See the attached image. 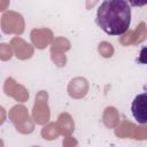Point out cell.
I'll return each mask as SVG.
<instances>
[{
    "mask_svg": "<svg viewBox=\"0 0 147 147\" xmlns=\"http://www.w3.org/2000/svg\"><path fill=\"white\" fill-rule=\"evenodd\" d=\"M71 48V42L64 37H56L51 44V52L67 53Z\"/></svg>",
    "mask_w": 147,
    "mask_h": 147,
    "instance_id": "5bb4252c",
    "label": "cell"
},
{
    "mask_svg": "<svg viewBox=\"0 0 147 147\" xmlns=\"http://www.w3.org/2000/svg\"><path fill=\"white\" fill-rule=\"evenodd\" d=\"M6 119H7V111L2 106H0V125H2L6 122Z\"/></svg>",
    "mask_w": 147,
    "mask_h": 147,
    "instance_id": "603a6c76",
    "label": "cell"
},
{
    "mask_svg": "<svg viewBox=\"0 0 147 147\" xmlns=\"http://www.w3.org/2000/svg\"><path fill=\"white\" fill-rule=\"evenodd\" d=\"M102 122H103L106 127L115 129L116 125L119 123V113H118V110L113 106L107 107L102 113Z\"/></svg>",
    "mask_w": 147,
    "mask_h": 147,
    "instance_id": "7c38bea8",
    "label": "cell"
},
{
    "mask_svg": "<svg viewBox=\"0 0 147 147\" xmlns=\"http://www.w3.org/2000/svg\"><path fill=\"white\" fill-rule=\"evenodd\" d=\"M10 0H0V13H5L9 7Z\"/></svg>",
    "mask_w": 147,
    "mask_h": 147,
    "instance_id": "7402d4cb",
    "label": "cell"
},
{
    "mask_svg": "<svg viewBox=\"0 0 147 147\" xmlns=\"http://www.w3.org/2000/svg\"><path fill=\"white\" fill-rule=\"evenodd\" d=\"M40 133H41V137L45 140H49V141L51 140H55L61 134L60 129H59V125H57L56 122H48V123H46L42 126Z\"/></svg>",
    "mask_w": 147,
    "mask_h": 147,
    "instance_id": "4fadbf2b",
    "label": "cell"
},
{
    "mask_svg": "<svg viewBox=\"0 0 147 147\" xmlns=\"http://www.w3.org/2000/svg\"><path fill=\"white\" fill-rule=\"evenodd\" d=\"M32 119L38 125H45L51 119V109L48 106V93L44 90L36 94L32 107Z\"/></svg>",
    "mask_w": 147,
    "mask_h": 147,
    "instance_id": "277c9868",
    "label": "cell"
},
{
    "mask_svg": "<svg viewBox=\"0 0 147 147\" xmlns=\"http://www.w3.org/2000/svg\"><path fill=\"white\" fill-rule=\"evenodd\" d=\"M85 1H86V9H91L98 3L99 0H85Z\"/></svg>",
    "mask_w": 147,
    "mask_h": 147,
    "instance_id": "cb8c5ba5",
    "label": "cell"
},
{
    "mask_svg": "<svg viewBox=\"0 0 147 147\" xmlns=\"http://www.w3.org/2000/svg\"><path fill=\"white\" fill-rule=\"evenodd\" d=\"M98 52L99 54L105 57V59H109L114 55L115 53V49H114V46L108 42V41H101L99 45H98Z\"/></svg>",
    "mask_w": 147,
    "mask_h": 147,
    "instance_id": "2e32d148",
    "label": "cell"
},
{
    "mask_svg": "<svg viewBox=\"0 0 147 147\" xmlns=\"http://www.w3.org/2000/svg\"><path fill=\"white\" fill-rule=\"evenodd\" d=\"M30 39L34 47H37L38 49H44L52 44L54 33L48 28H36L31 30Z\"/></svg>",
    "mask_w": 147,
    "mask_h": 147,
    "instance_id": "52a82bcc",
    "label": "cell"
},
{
    "mask_svg": "<svg viewBox=\"0 0 147 147\" xmlns=\"http://www.w3.org/2000/svg\"><path fill=\"white\" fill-rule=\"evenodd\" d=\"M129 2L133 7H144L147 3V0H129Z\"/></svg>",
    "mask_w": 147,
    "mask_h": 147,
    "instance_id": "44dd1931",
    "label": "cell"
},
{
    "mask_svg": "<svg viewBox=\"0 0 147 147\" xmlns=\"http://www.w3.org/2000/svg\"><path fill=\"white\" fill-rule=\"evenodd\" d=\"M51 59L53 61V63L59 67V68H63L67 64V56L65 53H56V52H51Z\"/></svg>",
    "mask_w": 147,
    "mask_h": 147,
    "instance_id": "e0dca14e",
    "label": "cell"
},
{
    "mask_svg": "<svg viewBox=\"0 0 147 147\" xmlns=\"http://www.w3.org/2000/svg\"><path fill=\"white\" fill-rule=\"evenodd\" d=\"M131 111L138 123H147V93H140L134 98L131 105Z\"/></svg>",
    "mask_w": 147,
    "mask_h": 147,
    "instance_id": "9c48e42d",
    "label": "cell"
},
{
    "mask_svg": "<svg viewBox=\"0 0 147 147\" xmlns=\"http://www.w3.org/2000/svg\"><path fill=\"white\" fill-rule=\"evenodd\" d=\"M96 23L109 36H121L131 24V8L125 0H105L96 13Z\"/></svg>",
    "mask_w": 147,
    "mask_h": 147,
    "instance_id": "6da1fadb",
    "label": "cell"
},
{
    "mask_svg": "<svg viewBox=\"0 0 147 147\" xmlns=\"http://www.w3.org/2000/svg\"><path fill=\"white\" fill-rule=\"evenodd\" d=\"M3 145H5V144H3V141H2V140H1V139H0V147H2V146H3Z\"/></svg>",
    "mask_w": 147,
    "mask_h": 147,
    "instance_id": "d4e9b609",
    "label": "cell"
},
{
    "mask_svg": "<svg viewBox=\"0 0 147 147\" xmlns=\"http://www.w3.org/2000/svg\"><path fill=\"white\" fill-rule=\"evenodd\" d=\"M146 138H147V127H146V125L142 124L141 126H137L134 139L136 140H145Z\"/></svg>",
    "mask_w": 147,
    "mask_h": 147,
    "instance_id": "d6986e66",
    "label": "cell"
},
{
    "mask_svg": "<svg viewBox=\"0 0 147 147\" xmlns=\"http://www.w3.org/2000/svg\"><path fill=\"white\" fill-rule=\"evenodd\" d=\"M9 121L14 124L16 131L21 134H30L34 130V121L29 114V110L23 105H15L9 109Z\"/></svg>",
    "mask_w": 147,
    "mask_h": 147,
    "instance_id": "7a4b0ae2",
    "label": "cell"
},
{
    "mask_svg": "<svg viewBox=\"0 0 147 147\" xmlns=\"http://www.w3.org/2000/svg\"><path fill=\"white\" fill-rule=\"evenodd\" d=\"M133 34H134V44L133 45H139L142 41H145V39L147 37V31H146L145 22H140L139 23V25L133 30Z\"/></svg>",
    "mask_w": 147,
    "mask_h": 147,
    "instance_id": "9a60e30c",
    "label": "cell"
},
{
    "mask_svg": "<svg viewBox=\"0 0 147 147\" xmlns=\"http://www.w3.org/2000/svg\"><path fill=\"white\" fill-rule=\"evenodd\" d=\"M60 132L62 136H71V133L75 131V122L72 116L69 113H61L57 116V121H56Z\"/></svg>",
    "mask_w": 147,
    "mask_h": 147,
    "instance_id": "30bf717a",
    "label": "cell"
},
{
    "mask_svg": "<svg viewBox=\"0 0 147 147\" xmlns=\"http://www.w3.org/2000/svg\"><path fill=\"white\" fill-rule=\"evenodd\" d=\"M3 92L7 96L13 98L17 102H25L29 100V91L26 87L17 83L13 77L6 78L3 83Z\"/></svg>",
    "mask_w": 147,
    "mask_h": 147,
    "instance_id": "5b68a950",
    "label": "cell"
},
{
    "mask_svg": "<svg viewBox=\"0 0 147 147\" xmlns=\"http://www.w3.org/2000/svg\"><path fill=\"white\" fill-rule=\"evenodd\" d=\"M88 88H90V85H88L87 79L85 77L78 76V77L72 78L69 82L68 87H67V92H68L70 98L79 100V99H83L87 94Z\"/></svg>",
    "mask_w": 147,
    "mask_h": 147,
    "instance_id": "ba28073f",
    "label": "cell"
},
{
    "mask_svg": "<svg viewBox=\"0 0 147 147\" xmlns=\"http://www.w3.org/2000/svg\"><path fill=\"white\" fill-rule=\"evenodd\" d=\"M10 47L13 49L14 55L22 61L29 60L33 56L34 54V46L29 44L28 41H25L24 39H22L21 37H14L10 40Z\"/></svg>",
    "mask_w": 147,
    "mask_h": 147,
    "instance_id": "8992f818",
    "label": "cell"
},
{
    "mask_svg": "<svg viewBox=\"0 0 147 147\" xmlns=\"http://www.w3.org/2000/svg\"><path fill=\"white\" fill-rule=\"evenodd\" d=\"M78 142L76 139H74L71 136H65V138L63 139V146L65 147H71V146H76Z\"/></svg>",
    "mask_w": 147,
    "mask_h": 147,
    "instance_id": "ffe728a7",
    "label": "cell"
},
{
    "mask_svg": "<svg viewBox=\"0 0 147 147\" xmlns=\"http://www.w3.org/2000/svg\"><path fill=\"white\" fill-rule=\"evenodd\" d=\"M0 26L6 34L21 36L25 30V21L23 16L14 10H6L0 20Z\"/></svg>",
    "mask_w": 147,
    "mask_h": 147,
    "instance_id": "3957f363",
    "label": "cell"
},
{
    "mask_svg": "<svg viewBox=\"0 0 147 147\" xmlns=\"http://www.w3.org/2000/svg\"><path fill=\"white\" fill-rule=\"evenodd\" d=\"M14 53L13 49L10 47V45L8 44H0V60L1 61H9L13 57Z\"/></svg>",
    "mask_w": 147,
    "mask_h": 147,
    "instance_id": "ac0fdd59",
    "label": "cell"
},
{
    "mask_svg": "<svg viewBox=\"0 0 147 147\" xmlns=\"http://www.w3.org/2000/svg\"><path fill=\"white\" fill-rule=\"evenodd\" d=\"M136 130H137V125L134 123L129 122V121H123L116 125L115 134L118 138H123V139H126V138L134 139Z\"/></svg>",
    "mask_w": 147,
    "mask_h": 147,
    "instance_id": "8fae6325",
    "label": "cell"
}]
</instances>
